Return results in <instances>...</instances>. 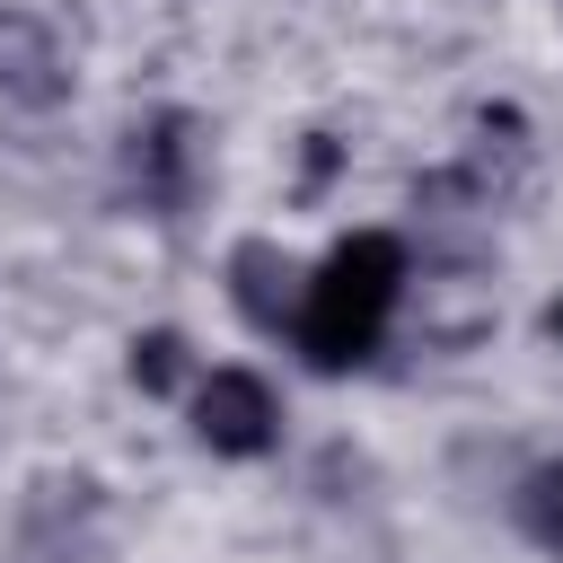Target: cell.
<instances>
[{"label": "cell", "mask_w": 563, "mask_h": 563, "mask_svg": "<svg viewBox=\"0 0 563 563\" xmlns=\"http://www.w3.org/2000/svg\"><path fill=\"white\" fill-rule=\"evenodd\" d=\"M413 290V246L396 229H343L317 264H308V290H299V317H290V352L317 369V378H343V369H369L396 308Z\"/></svg>", "instance_id": "obj_1"}, {"label": "cell", "mask_w": 563, "mask_h": 563, "mask_svg": "<svg viewBox=\"0 0 563 563\" xmlns=\"http://www.w3.org/2000/svg\"><path fill=\"white\" fill-rule=\"evenodd\" d=\"M545 334H554V352H563V290H554V308H545Z\"/></svg>", "instance_id": "obj_8"}, {"label": "cell", "mask_w": 563, "mask_h": 563, "mask_svg": "<svg viewBox=\"0 0 563 563\" xmlns=\"http://www.w3.org/2000/svg\"><path fill=\"white\" fill-rule=\"evenodd\" d=\"M220 282H229V308H238L255 334H290L299 290H308V264H299L282 238H238V246L220 255Z\"/></svg>", "instance_id": "obj_4"}, {"label": "cell", "mask_w": 563, "mask_h": 563, "mask_svg": "<svg viewBox=\"0 0 563 563\" xmlns=\"http://www.w3.org/2000/svg\"><path fill=\"white\" fill-rule=\"evenodd\" d=\"M123 185L150 220H185L194 194H202V123L194 114H141L123 132Z\"/></svg>", "instance_id": "obj_3"}, {"label": "cell", "mask_w": 563, "mask_h": 563, "mask_svg": "<svg viewBox=\"0 0 563 563\" xmlns=\"http://www.w3.org/2000/svg\"><path fill=\"white\" fill-rule=\"evenodd\" d=\"M185 431H194V449H211L229 466H255V457L282 449V387L246 361H211L185 387Z\"/></svg>", "instance_id": "obj_2"}, {"label": "cell", "mask_w": 563, "mask_h": 563, "mask_svg": "<svg viewBox=\"0 0 563 563\" xmlns=\"http://www.w3.org/2000/svg\"><path fill=\"white\" fill-rule=\"evenodd\" d=\"M510 519H519V537H528L537 554H554V563H563V457H537V466L519 475Z\"/></svg>", "instance_id": "obj_7"}, {"label": "cell", "mask_w": 563, "mask_h": 563, "mask_svg": "<svg viewBox=\"0 0 563 563\" xmlns=\"http://www.w3.org/2000/svg\"><path fill=\"white\" fill-rule=\"evenodd\" d=\"M0 97H18V106H62L70 97V62H62L53 26L26 18V9H0Z\"/></svg>", "instance_id": "obj_5"}, {"label": "cell", "mask_w": 563, "mask_h": 563, "mask_svg": "<svg viewBox=\"0 0 563 563\" xmlns=\"http://www.w3.org/2000/svg\"><path fill=\"white\" fill-rule=\"evenodd\" d=\"M123 378H132L141 396H176V405H185V387L202 378V361H194V343H185L176 325H141V334L123 343Z\"/></svg>", "instance_id": "obj_6"}]
</instances>
